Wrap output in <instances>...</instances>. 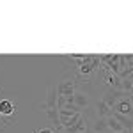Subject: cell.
I'll return each instance as SVG.
<instances>
[{
  "instance_id": "6da1fadb",
  "label": "cell",
  "mask_w": 133,
  "mask_h": 133,
  "mask_svg": "<svg viewBox=\"0 0 133 133\" xmlns=\"http://www.w3.org/2000/svg\"><path fill=\"white\" fill-rule=\"evenodd\" d=\"M78 89V78L71 75V76H66L62 78L61 82L55 83V91H57V96L59 98H66L69 105H73V96H75V91Z\"/></svg>"
},
{
  "instance_id": "7a4b0ae2",
  "label": "cell",
  "mask_w": 133,
  "mask_h": 133,
  "mask_svg": "<svg viewBox=\"0 0 133 133\" xmlns=\"http://www.w3.org/2000/svg\"><path fill=\"white\" fill-rule=\"evenodd\" d=\"M62 133H87V115H83L82 112L75 114L62 128Z\"/></svg>"
},
{
  "instance_id": "3957f363",
  "label": "cell",
  "mask_w": 133,
  "mask_h": 133,
  "mask_svg": "<svg viewBox=\"0 0 133 133\" xmlns=\"http://www.w3.org/2000/svg\"><path fill=\"white\" fill-rule=\"evenodd\" d=\"M16 110H18V107H16V103L11 101V99H0V117H2V121L7 124L12 123V117L16 115Z\"/></svg>"
},
{
  "instance_id": "277c9868",
  "label": "cell",
  "mask_w": 133,
  "mask_h": 133,
  "mask_svg": "<svg viewBox=\"0 0 133 133\" xmlns=\"http://www.w3.org/2000/svg\"><path fill=\"white\" fill-rule=\"evenodd\" d=\"M73 105H75V108H76L78 112L83 114V110H87L89 105H91V96H89V92L82 91V89H76V91H75V96H73Z\"/></svg>"
},
{
  "instance_id": "5b68a950",
  "label": "cell",
  "mask_w": 133,
  "mask_h": 133,
  "mask_svg": "<svg viewBox=\"0 0 133 133\" xmlns=\"http://www.w3.org/2000/svg\"><path fill=\"white\" fill-rule=\"evenodd\" d=\"M114 114H119V115H124V117H131L133 119V105L130 101V96L128 98H123L112 107Z\"/></svg>"
},
{
  "instance_id": "8992f818",
  "label": "cell",
  "mask_w": 133,
  "mask_h": 133,
  "mask_svg": "<svg viewBox=\"0 0 133 133\" xmlns=\"http://www.w3.org/2000/svg\"><path fill=\"white\" fill-rule=\"evenodd\" d=\"M130 96V92H124V91H115V89H107V92L103 94V101L107 103L110 108H112L115 103L119 101V99H123V98H128Z\"/></svg>"
},
{
  "instance_id": "52a82bcc",
  "label": "cell",
  "mask_w": 133,
  "mask_h": 133,
  "mask_svg": "<svg viewBox=\"0 0 133 133\" xmlns=\"http://www.w3.org/2000/svg\"><path fill=\"white\" fill-rule=\"evenodd\" d=\"M43 112L50 110V108H57V91H55V83H51L46 91V99L41 103Z\"/></svg>"
},
{
  "instance_id": "ba28073f",
  "label": "cell",
  "mask_w": 133,
  "mask_h": 133,
  "mask_svg": "<svg viewBox=\"0 0 133 133\" xmlns=\"http://www.w3.org/2000/svg\"><path fill=\"white\" fill-rule=\"evenodd\" d=\"M103 80L105 83L108 85V89H115V91H123V78L119 75H114V73H108V71H103Z\"/></svg>"
},
{
  "instance_id": "9c48e42d",
  "label": "cell",
  "mask_w": 133,
  "mask_h": 133,
  "mask_svg": "<svg viewBox=\"0 0 133 133\" xmlns=\"http://www.w3.org/2000/svg\"><path fill=\"white\" fill-rule=\"evenodd\" d=\"M96 114H98V117H110L112 115V108L103 99H99V101L96 103Z\"/></svg>"
},
{
  "instance_id": "30bf717a",
  "label": "cell",
  "mask_w": 133,
  "mask_h": 133,
  "mask_svg": "<svg viewBox=\"0 0 133 133\" xmlns=\"http://www.w3.org/2000/svg\"><path fill=\"white\" fill-rule=\"evenodd\" d=\"M107 126H108V133H123L124 131V128L119 124V121L114 115L107 117Z\"/></svg>"
},
{
  "instance_id": "8fae6325",
  "label": "cell",
  "mask_w": 133,
  "mask_h": 133,
  "mask_svg": "<svg viewBox=\"0 0 133 133\" xmlns=\"http://www.w3.org/2000/svg\"><path fill=\"white\" fill-rule=\"evenodd\" d=\"M75 114H80V112H75V110H68V108H62V110H59V119H61V126L64 128L66 124H68V121L71 119Z\"/></svg>"
},
{
  "instance_id": "7c38bea8",
  "label": "cell",
  "mask_w": 133,
  "mask_h": 133,
  "mask_svg": "<svg viewBox=\"0 0 133 133\" xmlns=\"http://www.w3.org/2000/svg\"><path fill=\"white\" fill-rule=\"evenodd\" d=\"M34 133H55L51 128H39V130H36Z\"/></svg>"
},
{
  "instance_id": "4fadbf2b",
  "label": "cell",
  "mask_w": 133,
  "mask_h": 133,
  "mask_svg": "<svg viewBox=\"0 0 133 133\" xmlns=\"http://www.w3.org/2000/svg\"><path fill=\"white\" fill-rule=\"evenodd\" d=\"M0 94H4V91H2V89H0Z\"/></svg>"
},
{
  "instance_id": "5bb4252c",
  "label": "cell",
  "mask_w": 133,
  "mask_h": 133,
  "mask_svg": "<svg viewBox=\"0 0 133 133\" xmlns=\"http://www.w3.org/2000/svg\"><path fill=\"white\" fill-rule=\"evenodd\" d=\"M123 133H126V131H123Z\"/></svg>"
}]
</instances>
